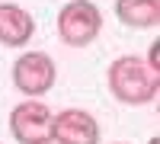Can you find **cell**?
<instances>
[{"label":"cell","instance_id":"obj_1","mask_svg":"<svg viewBox=\"0 0 160 144\" xmlns=\"http://www.w3.org/2000/svg\"><path fill=\"white\" fill-rule=\"evenodd\" d=\"M109 93L125 106H148L160 93V74L148 67L141 55H118L106 71Z\"/></svg>","mask_w":160,"mask_h":144},{"label":"cell","instance_id":"obj_2","mask_svg":"<svg viewBox=\"0 0 160 144\" xmlns=\"http://www.w3.org/2000/svg\"><path fill=\"white\" fill-rule=\"evenodd\" d=\"M102 32V13L93 0H68L58 10V35L71 48H87Z\"/></svg>","mask_w":160,"mask_h":144},{"label":"cell","instance_id":"obj_3","mask_svg":"<svg viewBox=\"0 0 160 144\" xmlns=\"http://www.w3.org/2000/svg\"><path fill=\"white\" fill-rule=\"evenodd\" d=\"M58 80L55 58L48 51H22L13 61V87L26 99H42Z\"/></svg>","mask_w":160,"mask_h":144},{"label":"cell","instance_id":"obj_4","mask_svg":"<svg viewBox=\"0 0 160 144\" xmlns=\"http://www.w3.org/2000/svg\"><path fill=\"white\" fill-rule=\"evenodd\" d=\"M51 112L42 99H22L10 112V132L19 144H51Z\"/></svg>","mask_w":160,"mask_h":144},{"label":"cell","instance_id":"obj_5","mask_svg":"<svg viewBox=\"0 0 160 144\" xmlns=\"http://www.w3.org/2000/svg\"><path fill=\"white\" fill-rule=\"evenodd\" d=\"M51 144H99V122L87 109H61L51 115Z\"/></svg>","mask_w":160,"mask_h":144},{"label":"cell","instance_id":"obj_6","mask_svg":"<svg viewBox=\"0 0 160 144\" xmlns=\"http://www.w3.org/2000/svg\"><path fill=\"white\" fill-rule=\"evenodd\" d=\"M35 35V16L19 3H0V45L22 48Z\"/></svg>","mask_w":160,"mask_h":144},{"label":"cell","instance_id":"obj_7","mask_svg":"<svg viewBox=\"0 0 160 144\" xmlns=\"http://www.w3.org/2000/svg\"><path fill=\"white\" fill-rule=\"evenodd\" d=\"M115 16L128 29H154L160 22V0H115Z\"/></svg>","mask_w":160,"mask_h":144},{"label":"cell","instance_id":"obj_8","mask_svg":"<svg viewBox=\"0 0 160 144\" xmlns=\"http://www.w3.org/2000/svg\"><path fill=\"white\" fill-rule=\"evenodd\" d=\"M157 141H160V138H151V141H148V144H157Z\"/></svg>","mask_w":160,"mask_h":144},{"label":"cell","instance_id":"obj_9","mask_svg":"<svg viewBox=\"0 0 160 144\" xmlns=\"http://www.w3.org/2000/svg\"><path fill=\"white\" fill-rule=\"evenodd\" d=\"M115 144H125V141H115Z\"/></svg>","mask_w":160,"mask_h":144}]
</instances>
